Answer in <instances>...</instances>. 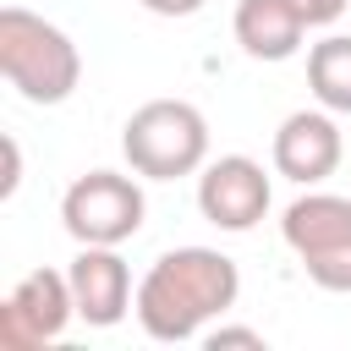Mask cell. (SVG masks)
I'll return each instance as SVG.
<instances>
[{
    "instance_id": "obj_1",
    "label": "cell",
    "mask_w": 351,
    "mask_h": 351,
    "mask_svg": "<svg viewBox=\"0 0 351 351\" xmlns=\"http://www.w3.org/2000/svg\"><path fill=\"white\" fill-rule=\"evenodd\" d=\"M241 296V274L225 252L214 247H176V252H159L154 269L137 280V324L148 340H165V346H181V340H197L208 318L230 313Z\"/></svg>"
},
{
    "instance_id": "obj_2",
    "label": "cell",
    "mask_w": 351,
    "mask_h": 351,
    "mask_svg": "<svg viewBox=\"0 0 351 351\" xmlns=\"http://www.w3.org/2000/svg\"><path fill=\"white\" fill-rule=\"evenodd\" d=\"M0 77L27 104H66L82 82V55L55 22L22 5H5L0 11Z\"/></svg>"
},
{
    "instance_id": "obj_3",
    "label": "cell",
    "mask_w": 351,
    "mask_h": 351,
    "mask_svg": "<svg viewBox=\"0 0 351 351\" xmlns=\"http://www.w3.org/2000/svg\"><path fill=\"white\" fill-rule=\"evenodd\" d=\"M121 154L137 176L148 181H176L203 170L208 159V121L197 104L186 99H148L143 110H132V121L121 126Z\"/></svg>"
},
{
    "instance_id": "obj_4",
    "label": "cell",
    "mask_w": 351,
    "mask_h": 351,
    "mask_svg": "<svg viewBox=\"0 0 351 351\" xmlns=\"http://www.w3.org/2000/svg\"><path fill=\"white\" fill-rule=\"evenodd\" d=\"M280 236L302 258V269L318 291H351V197H340V192L296 197L280 219Z\"/></svg>"
},
{
    "instance_id": "obj_5",
    "label": "cell",
    "mask_w": 351,
    "mask_h": 351,
    "mask_svg": "<svg viewBox=\"0 0 351 351\" xmlns=\"http://www.w3.org/2000/svg\"><path fill=\"white\" fill-rule=\"evenodd\" d=\"M143 186L121 170H88L60 197V225L77 247H121L143 230Z\"/></svg>"
},
{
    "instance_id": "obj_6",
    "label": "cell",
    "mask_w": 351,
    "mask_h": 351,
    "mask_svg": "<svg viewBox=\"0 0 351 351\" xmlns=\"http://www.w3.org/2000/svg\"><path fill=\"white\" fill-rule=\"evenodd\" d=\"M77 318L71 302V280L55 269H33L11 285V296L0 302V346L11 351H33L44 340H60L66 324Z\"/></svg>"
},
{
    "instance_id": "obj_7",
    "label": "cell",
    "mask_w": 351,
    "mask_h": 351,
    "mask_svg": "<svg viewBox=\"0 0 351 351\" xmlns=\"http://www.w3.org/2000/svg\"><path fill=\"white\" fill-rule=\"evenodd\" d=\"M197 208L219 230H252L269 214V176L247 154H225L197 176Z\"/></svg>"
},
{
    "instance_id": "obj_8",
    "label": "cell",
    "mask_w": 351,
    "mask_h": 351,
    "mask_svg": "<svg viewBox=\"0 0 351 351\" xmlns=\"http://www.w3.org/2000/svg\"><path fill=\"white\" fill-rule=\"evenodd\" d=\"M346 159V143H340V126H335V110H296L280 121L274 132V170L296 186H318L340 170Z\"/></svg>"
},
{
    "instance_id": "obj_9",
    "label": "cell",
    "mask_w": 351,
    "mask_h": 351,
    "mask_svg": "<svg viewBox=\"0 0 351 351\" xmlns=\"http://www.w3.org/2000/svg\"><path fill=\"white\" fill-rule=\"evenodd\" d=\"M71 280V302H77V318L93 324V329H110L121 324L132 307H137V291H132V269L115 247H82L66 269Z\"/></svg>"
},
{
    "instance_id": "obj_10",
    "label": "cell",
    "mask_w": 351,
    "mask_h": 351,
    "mask_svg": "<svg viewBox=\"0 0 351 351\" xmlns=\"http://www.w3.org/2000/svg\"><path fill=\"white\" fill-rule=\"evenodd\" d=\"M307 38L296 0H236V44L252 60H291Z\"/></svg>"
},
{
    "instance_id": "obj_11",
    "label": "cell",
    "mask_w": 351,
    "mask_h": 351,
    "mask_svg": "<svg viewBox=\"0 0 351 351\" xmlns=\"http://www.w3.org/2000/svg\"><path fill=\"white\" fill-rule=\"evenodd\" d=\"M307 88L324 110L351 115V33H329L307 49Z\"/></svg>"
},
{
    "instance_id": "obj_12",
    "label": "cell",
    "mask_w": 351,
    "mask_h": 351,
    "mask_svg": "<svg viewBox=\"0 0 351 351\" xmlns=\"http://www.w3.org/2000/svg\"><path fill=\"white\" fill-rule=\"evenodd\" d=\"M203 346H208V351H225V346L263 351V335H258V329H241V324H219V329H208V335H203Z\"/></svg>"
},
{
    "instance_id": "obj_13",
    "label": "cell",
    "mask_w": 351,
    "mask_h": 351,
    "mask_svg": "<svg viewBox=\"0 0 351 351\" xmlns=\"http://www.w3.org/2000/svg\"><path fill=\"white\" fill-rule=\"evenodd\" d=\"M346 5H351V0H296V11L307 16V27H329V22H340Z\"/></svg>"
},
{
    "instance_id": "obj_14",
    "label": "cell",
    "mask_w": 351,
    "mask_h": 351,
    "mask_svg": "<svg viewBox=\"0 0 351 351\" xmlns=\"http://www.w3.org/2000/svg\"><path fill=\"white\" fill-rule=\"evenodd\" d=\"M0 148H5V176H0V197H11V192H16V181H22V148H16V137H5Z\"/></svg>"
},
{
    "instance_id": "obj_15",
    "label": "cell",
    "mask_w": 351,
    "mask_h": 351,
    "mask_svg": "<svg viewBox=\"0 0 351 351\" xmlns=\"http://www.w3.org/2000/svg\"><path fill=\"white\" fill-rule=\"evenodd\" d=\"M208 0H143V11H154V16H197Z\"/></svg>"
}]
</instances>
